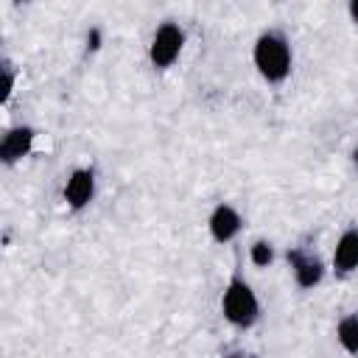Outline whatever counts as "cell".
Wrapping results in <instances>:
<instances>
[{
  "label": "cell",
  "instance_id": "obj_3",
  "mask_svg": "<svg viewBox=\"0 0 358 358\" xmlns=\"http://www.w3.org/2000/svg\"><path fill=\"white\" fill-rule=\"evenodd\" d=\"M182 45H185L182 28L173 25V22H162V25L157 28L154 39H151V50H148L151 64H154V67H168V64H173L176 56H179V50H182Z\"/></svg>",
  "mask_w": 358,
  "mask_h": 358
},
{
  "label": "cell",
  "instance_id": "obj_2",
  "mask_svg": "<svg viewBox=\"0 0 358 358\" xmlns=\"http://www.w3.org/2000/svg\"><path fill=\"white\" fill-rule=\"evenodd\" d=\"M221 308H224V316L238 324V327H252L257 322V299H255V291L241 280V277H232L227 291H224V299H221Z\"/></svg>",
  "mask_w": 358,
  "mask_h": 358
},
{
  "label": "cell",
  "instance_id": "obj_5",
  "mask_svg": "<svg viewBox=\"0 0 358 358\" xmlns=\"http://www.w3.org/2000/svg\"><path fill=\"white\" fill-rule=\"evenodd\" d=\"M288 263H291L294 277H296V282H299L302 288H313V285H319V280H322V274H324L319 257L308 255L305 249H288Z\"/></svg>",
  "mask_w": 358,
  "mask_h": 358
},
{
  "label": "cell",
  "instance_id": "obj_10",
  "mask_svg": "<svg viewBox=\"0 0 358 358\" xmlns=\"http://www.w3.org/2000/svg\"><path fill=\"white\" fill-rule=\"evenodd\" d=\"M271 257H274V249H271L266 241H257V243L252 246V263H255V266H268Z\"/></svg>",
  "mask_w": 358,
  "mask_h": 358
},
{
  "label": "cell",
  "instance_id": "obj_4",
  "mask_svg": "<svg viewBox=\"0 0 358 358\" xmlns=\"http://www.w3.org/2000/svg\"><path fill=\"white\" fill-rule=\"evenodd\" d=\"M92 193H95V173H92L90 168L73 171L70 179H67V185H64V199H67V204H70L73 210H81L84 204H90Z\"/></svg>",
  "mask_w": 358,
  "mask_h": 358
},
{
  "label": "cell",
  "instance_id": "obj_12",
  "mask_svg": "<svg viewBox=\"0 0 358 358\" xmlns=\"http://www.w3.org/2000/svg\"><path fill=\"white\" fill-rule=\"evenodd\" d=\"M98 42H101V34H98V31L92 28V31H90V36H87V45H90V48L95 50V48H98Z\"/></svg>",
  "mask_w": 358,
  "mask_h": 358
},
{
  "label": "cell",
  "instance_id": "obj_8",
  "mask_svg": "<svg viewBox=\"0 0 358 358\" xmlns=\"http://www.w3.org/2000/svg\"><path fill=\"white\" fill-rule=\"evenodd\" d=\"M333 266L338 271H352L358 268V229H347L338 243H336V252H333Z\"/></svg>",
  "mask_w": 358,
  "mask_h": 358
},
{
  "label": "cell",
  "instance_id": "obj_14",
  "mask_svg": "<svg viewBox=\"0 0 358 358\" xmlns=\"http://www.w3.org/2000/svg\"><path fill=\"white\" fill-rule=\"evenodd\" d=\"M232 358H252V355H243V352H235Z\"/></svg>",
  "mask_w": 358,
  "mask_h": 358
},
{
  "label": "cell",
  "instance_id": "obj_6",
  "mask_svg": "<svg viewBox=\"0 0 358 358\" xmlns=\"http://www.w3.org/2000/svg\"><path fill=\"white\" fill-rule=\"evenodd\" d=\"M238 229H241V215L229 204H218L213 210V215H210V232H213V238L218 243H227V241H232L238 235Z\"/></svg>",
  "mask_w": 358,
  "mask_h": 358
},
{
  "label": "cell",
  "instance_id": "obj_13",
  "mask_svg": "<svg viewBox=\"0 0 358 358\" xmlns=\"http://www.w3.org/2000/svg\"><path fill=\"white\" fill-rule=\"evenodd\" d=\"M350 17L358 22V0H352V3H350Z\"/></svg>",
  "mask_w": 358,
  "mask_h": 358
},
{
  "label": "cell",
  "instance_id": "obj_1",
  "mask_svg": "<svg viewBox=\"0 0 358 358\" xmlns=\"http://www.w3.org/2000/svg\"><path fill=\"white\" fill-rule=\"evenodd\" d=\"M255 64L263 78L282 81L291 73V48L282 34H263L255 42Z\"/></svg>",
  "mask_w": 358,
  "mask_h": 358
},
{
  "label": "cell",
  "instance_id": "obj_7",
  "mask_svg": "<svg viewBox=\"0 0 358 358\" xmlns=\"http://www.w3.org/2000/svg\"><path fill=\"white\" fill-rule=\"evenodd\" d=\"M31 143H34V129L31 126H17L11 129L3 143H0V157L3 162H17L20 157H25L31 151Z\"/></svg>",
  "mask_w": 358,
  "mask_h": 358
},
{
  "label": "cell",
  "instance_id": "obj_15",
  "mask_svg": "<svg viewBox=\"0 0 358 358\" xmlns=\"http://www.w3.org/2000/svg\"><path fill=\"white\" fill-rule=\"evenodd\" d=\"M352 159H355V162H358V148H355V154H352Z\"/></svg>",
  "mask_w": 358,
  "mask_h": 358
},
{
  "label": "cell",
  "instance_id": "obj_11",
  "mask_svg": "<svg viewBox=\"0 0 358 358\" xmlns=\"http://www.w3.org/2000/svg\"><path fill=\"white\" fill-rule=\"evenodd\" d=\"M11 90H14V73H11V64L6 62L3 64V95H0V101H8Z\"/></svg>",
  "mask_w": 358,
  "mask_h": 358
},
{
  "label": "cell",
  "instance_id": "obj_9",
  "mask_svg": "<svg viewBox=\"0 0 358 358\" xmlns=\"http://www.w3.org/2000/svg\"><path fill=\"white\" fill-rule=\"evenodd\" d=\"M336 336H338V344H341L347 352H352V355L358 352V310L350 313V316H344V319L338 322Z\"/></svg>",
  "mask_w": 358,
  "mask_h": 358
}]
</instances>
